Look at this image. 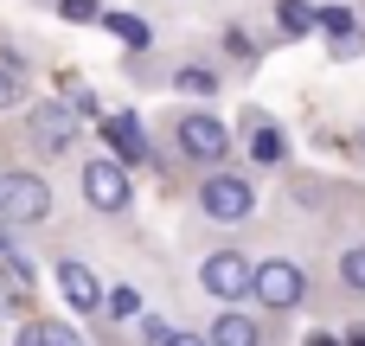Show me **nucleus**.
<instances>
[{
	"mask_svg": "<svg viewBox=\"0 0 365 346\" xmlns=\"http://www.w3.org/2000/svg\"><path fill=\"white\" fill-rule=\"evenodd\" d=\"M225 51H231L237 64H257V58H263V45H257L244 26H225Z\"/></svg>",
	"mask_w": 365,
	"mask_h": 346,
	"instance_id": "18",
	"label": "nucleus"
},
{
	"mask_svg": "<svg viewBox=\"0 0 365 346\" xmlns=\"http://www.w3.org/2000/svg\"><path fill=\"white\" fill-rule=\"evenodd\" d=\"M96 135H103L109 161H122V167H154V173H167V154L154 148V135H148V122H141L135 109L96 116Z\"/></svg>",
	"mask_w": 365,
	"mask_h": 346,
	"instance_id": "8",
	"label": "nucleus"
},
{
	"mask_svg": "<svg viewBox=\"0 0 365 346\" xmlns=\"http://www.w3.org/2000/svg\"><path fill=\"white\" fill-rule=\"evenodd\" d=\"M334 289L346 302H365V231L340 238V250H334Z\"/></svg>",
	"mask_w": 365,
	"mask_h": 346,
	"instance_id": "12",
	"label": "nucleus"
},
{
	"mask_svg": "<svg viewBox=\"0 0 365 346\" xmlns=\"http://www.w3.org/2000/svg\"><path fill=\"white\" fill-rule=\"evenodd\" d=\"M308 346H346V340H334V334H308Z\"/></svg>",
	"mask_w": 365,
	"mask_h": 346,
	"instance_id": "27",
	"label": "nucleus"
},
{
	"mask_svg": "<svg viewBox=\"0 0 365 346\" xmlns=\"http://www.w3.org/2000/svg\"><path fill=\"white\" fill-rule=\"evenodd\" d=\"M250 302H257V315H269V321H289V315H302V308L314 302V276H308V270H302L289 250H269V257H257Z\"/></svg>",
	"mask_w": 365,
	"mask_h": 346,
	"instance_id": "2",
	"label": "nucleus"
},
{
	"mask_svg": "<svg viewBox=\"0 0 365 346\" xmlns=\"http://www.w3.org/2000/svg\"><path fill=\"white\" fill-rule=\"evenodd\" d=\"M19 103H26V77L0 64V109H19Z\"/></svg>",
	"mask_w": 365,
	"mask_h": 346,
	"instance_id": "21",
	"label": "nucleus"
},
{
	"mask_svg": "<svg viewBox=\"0 0 365 346\" xmlns=\"http://www.w3.org/2000/svg\"><path fill=\"white\" fill-rule=\"evenodd\" d=\"M167 346H212V340H205V334H192V327H173V334H167Z\"/></svg>",
	"mask_w": 365,
	"mask_h": 346,
	"instance_id": "26",
	"label": "nucleus"
},
{
	"mask_svg": "<svg viewBox=\"0 0 365 346\" xmlns=\"http://www.w3.org/2000/svg\"><path fill=\"white\" fill-rule=\"evenodd\" d=\"M58 6V19H71V26H96L103 19V0H51Z\"/></svg>",
	"mask_w": 365,
	"mask_h": 346,
	"instance_id": "19",
	"label": "nucleus"
},
{
	"mask_svg": "<svg viewBox=\"0 0 365 346\" xmlns=\"http://www.w3.org/2000/svg\"><path fill=\"white\" fill-rule=\"evenodd\" d=\"M205 340H212V346H276L282 334H276V321L257 315V308H218Z\"/></svg>",
	"mask_w": 365,
	"mask_h": 346,
	"instance_id": "10",
	"label": "nucleus"
},
{
	"mask_svg": "<svg viewBox=\"0 0 365 346\" xmlns=\"http://www.w3.org/2000/svg\"><path fill=\"white\" fill-rule=\"evenodd\" d=\"M244 154H250V167H289V135H282V122L276 116H263V109H244Z\"/></svg>",
	"mask_w": 365,
	"mask_h": 346,
	"instance_id": "11",
	"label": "nucleus"
},
{
	"mask_svg": "<svg viewBox=\"0 0 365 346\" xmlns=\"http://www.w3.org/2000/svg\"><path fill=\"white\" fill-rule=\"evenodd\" d=\"M167 334H173L167 315H141V321H135V340H141V346H167Z\"/></svg>",
	"mask_w": 365,
	"mask_h": 346,
	"instance_id": "20",
	"label": "nucleus"
},
{
	"mask_svg": "<svg viewBox=\"0 0 365 346\" xmlns=\"http://www.w3.org/2000/svg\"><path fill=\"white\" fill-rule=\"evenodd\" d=\"M346 346H365V327H353V334H346Z\"/></svg>",
	"mask_w": 365,
	"mask_h": 346,
	"instance_id": "28",
	"label": "nucleus"
},
{
	"mask_svg": "<svg viewBox=\"0 0 365 346\" xmlns=\"http://www.w3.org/2000/svg\"><path fill=\"white\" fill-rule=\"evenodd\" d=\"M45 346H83V334L71 321H45Z\"/></svg>",
	"mask_w": 365,
	"mask_h": 346,
	"instance_id": "22",
	"label": "nucleus"
},
{
	"mask_svg": "<svg viewBox=\"0 0 365 346\" xmlns=\"http://www.w3.org/2000/svg\"><path fill=\"white\" fill-rule=\"evenodd\" d=\"M167 148L180 167L192 173H212V167H231V128L212 116V109H180L167 122Z\"/></svg>",
	"mask_w": 365,
	"mask_h": 346,
	"instance_id": "3",
	"label": "nucleus"
},
{
	"mask_svg": "<svg viewBox=\"0 0 365 346\" xmlns=\"http://www.w3.org/2000/svg\"><path fill=\"white\" fill-rule=\"evenodd\" d=\"M77 135H83V116H77L64 96L32 103V109H26V122H19V141H26L32 154H45V161L71 154V148H77Z\"/></svg>",
	"mask_w": 365,
	"mask_h": 346,
	"instance_id": "6",
	"label": "nucleus"
},
{
	"mask_svg": "<svg viewBox=\"0 0 365 346\" xmlns=\"http://www.w3.org/2000/svg\"><path fill=\"white\" fill-rule=\"evenodd\" d=\"M51 283H58V295H64V308L77 315V321H103V276L83 263V257H51Z\"/></svg>",
	"mask_w": 365,
	"mask_h": 346,
	"instance_id": "9",
	"label": "nucleus"
},
{
	"mask_svg": "<svg viewBox=\"0 0 365 346\" xmlns=\"http://www.w3.org/2000/svg\"><path fill=\"white\" fill-rule=\"evenodd\" d=\"M276 32H289V39L321 32V26H314V6H308V0H276Z\"/></svg>",
	"mask_w": 365,
	"mask_h": 346,
	"instance_id": "16",
	"label": "nucleus"
},
{
	"mask_svg": "<svg viewBox=\"0 0 365 346\" xmlns=\"http://www.w3.org/2000/svg\"><path fill=\"white\" fill-rule=\"evenodd\" d=\"M141 315H148V302H141L135 283H109L103 289V327H135Z\"/></svg>",
	"mask_w": 365,
	"mask_h": 346,
	"instance_id": "13",
	"label": "nucleus"
},
{
	"mask_svg": "<svg viewBox=\"0 0 365 346\" xmlns=\"http://www.w3.org/2000/svg\"><path fill=\"white\" fill-rule=\"evenodd\" d=\"M199 289L212 295V302H225V308H244L250 302V276H257V257L244 250V244H212V250H199Z\"/></svg>",
	"mask_w": 365,
	"mask_h": 346,
	"instance_id": "5",
	"label": "nucleus"
},
{
	"mask_svg": "<svg viewBox=\"0 0 365 346\" xmlns=\"http://www.w3.org/2000/svg\"><path fill=\"white\" fill-rule=\"evenodd\" d=\"M192 205H199V218H205V225L237 231V225H250V218H257L263 193H257V173H244V167H212V173H199Z\"/></svg>",
	"mask_w": 365,
	"mask_h": 346,
	"instance_id": "1",
	"label": "nucleus"
},
{
	"mask_svg": "<svg viewBox=\"0 0 365 346\" xmlns=\"http://www.w3.org/2000/svg\"><path fill=\"white\" fill-rule=\"evenodd\" d=\"M96 26H103L109 39H122L128 51H148V45H154V26H148L141 13H122V6H103V19H96Z\"/></svg>",
	"mask_w": 365,
	"mask_h": 346,
	"instance_id": "14",
	"label": "nucleus"
},
{
	"mask_svg": "<svg viewBox=\"0 0 365 346\" xmlns=\"http://www.w3.org/2000/svg\"><path fill=\"white\" fill-rule=\"evenodd\" d=\"M353 154H365V128H359V135H353Z\"/></svg>",
	"mask_w": 365,
	"mask_h": 346,
	"instance_id": "29",
	"label": "nucleus"
},
{
	"mask_svg": "<svg viewBox=\"0 0 365 346\" xmlns=\"http://www.w3.org/2000/svg\"><path fill=\"white\" fill-rule=\"evenodd\" d=\"M51 212H58V193L45 173L0 167V225L6 231H38V225H51Z\"/></svg>",
	"mask_w": 365,
	"mask_h": 346,
	"instance_id": "4",
	"label": "nucleus"
},
{
	"mask_svg": "<svg viewBox=\"0 0 365 346\" xmlns=\"http://www.w3.org/2000/svg\"><path fill=\"white\" fill-rule=\"evenodd\" d=\"M13 346H45V321H19V334H13Z\"/></svg>",
	"mask_w": 365,
	"mask_h": 346,
	"instance_id": "24",
	"label": "nucleus"
},
{
	"mask_svg": "<svg viewBox=\"0 0 365 346\" xmlns=\"http://www.w3.org/2000/svg\"><path fill=\"white\" fill-rule=\"evenodd\" d=\"M77 193H83V205H90L96 218H128V212H135V180H128V167L109 161V154H90V161L77 167Z\"/></svg>",
	"mask_w": 365,
	"mask_h": 346,
	"instance_id": "7",
	"label": "nucleus"
},
{
	"mask_svg": "<svg viewBox=\"0 0 365 346\" xmlns=\"http://www.w3.org/2000/svg\"><path fill=\"white\" fill-rule=\"evenodd\" d=\"M314 26H321L327 39H353V32H365L353 6H314Z\"/></svg>",
	"mask_w": 365,
	"mask_h": 346,
	"instance_id": "17",
	"label": "nucleus"
},
{
	"mask_svg": "<svg viewBox=\"0 0 365 346\" xmlns=\"http://www.w3.org/2000/svg\"><path fill=\"white\" fill-rule=\"evenodd\" d=\"M173 90H180V96H205V103H212V96L225 90V77H218L212 64H180V71H173Z\"/></svg>",
	"mask_w": 365,
	"mask_h": 346,
	"instance_id": "15",
	"label": "nucleus"
},
{
	"mask_svg": "<svg viewBox=\"0 0 365 346\" xmlns=\"http://www.w3.org/2000/svg\"><path fill=\"white\" fill-rule=\"evenodd\" d=\"M365 51V32H353V39H334V58H359Z\"/></svg>",
	"mask_w": 365,
	"mask_h": 346,
	"instance_id": "25",
	"label": "nucleus"
},
{
	"mask_svg": "<svg viewBox=\"0 0 365 346\" xmlns=\"http://www.w3.org/2000/svg\"><path fill=\"white\" fill-rule=\"evenodd\" d=\"M26 302H32V295H19V289H13V283H6V276H0V315H19V308H26Z\"/></svg>",
	"mask_w": 365,
	"mask_h": 346,
	"instance_id": "23",
	"label": "nucleus"
}]
</instances>
